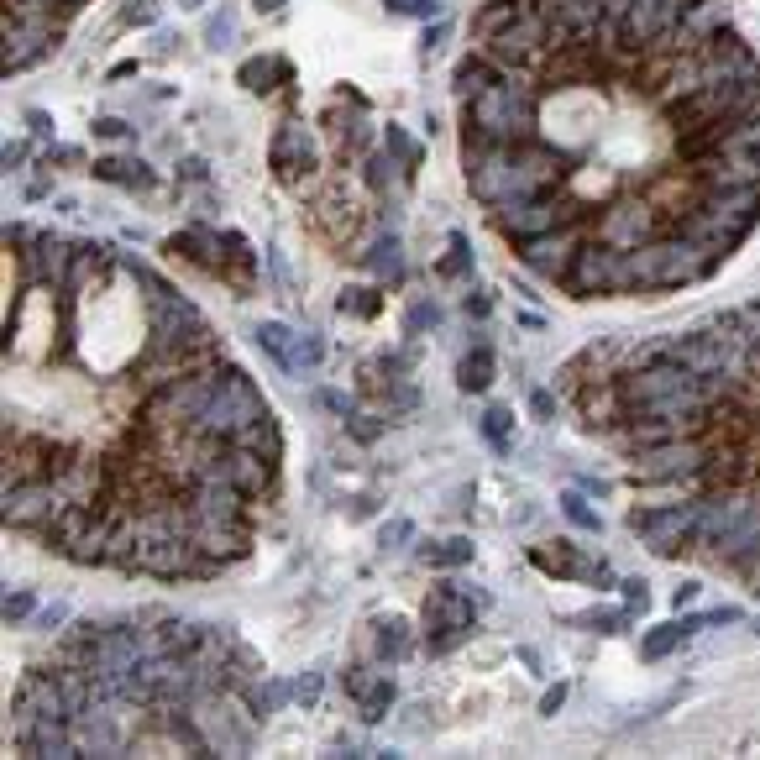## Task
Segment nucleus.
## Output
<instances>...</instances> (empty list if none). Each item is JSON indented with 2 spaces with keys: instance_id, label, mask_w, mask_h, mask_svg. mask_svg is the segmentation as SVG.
<instances>
[{
  "instance_id": "20e7f679",
  "label": "nucleus",
  "mask_w": 760,
  "mask_h": 760,
  "mask_svg": "<svg viewBox=\"0 0 760 760\" xmlns=\"http://www.w3.org/2000/svg\"><path fill=\"white\" fill-rule=\"evenodd\" d=\"M567 221H592V211L571 194H529V200H508L493 211V226L519 247V241H535V236L561 231Z\"/></svg>"
},
{
  "instance_id": "473e14b6",
  "label": "nucleus",
  "mask_w": 760,
  "mask_h": 760,
  "mask_svg": "<svg viewBox=\"0 0 760 760\" xmlns=\"http://www.w3.org/2000/svg\"><path fill=\"white\" fill-rule=\"evenodd\" d=\"M561 508H567V519H571V525H582V529H598V514H592V508L582 504L577 493H567V498H561Z\"/></svg>"
},
{
  "instance_id": "2f4dec72",
  "label": "nucleus",
  "mask_w": 760,
  "mask_h": 760,
  "mask_svg": "<svg viewBox=\"0 0 760 760\" xmlns=\"http://www.w3.org/2000/svg\"><path fill=\"white\" fill-rule=\"evenodd\" d=\"M388 152L399 158L404 169H415V163H420V148H415V142H409V137H404L399 127H388Z\"/></svg>"
},
{
  "instance_id": "ea45409f",
  "label": "nucleus",
  "mask_w": 760,
  "mask_h": 760,
  "mask_svg": "<svg viewBox=\"0 0 760 760\" xmlns=\"http://www.w3.org/2000/svg\"><path fill=\"white\" fill-rule=\"evenodd\" d=\"M95 131H100V137H110V142H116V137H127V121H116V116H106V121H95Z\"/></svg>"
},
{
  "instance_id": "72a5a7b5",
  "label": "nucleus",
  "mask_w": 760,
  "mask_h": 760,
  "mask_svg": "<svg viewBox=\"0 0 760 760\" xmlns=\"http://www.w3.org/2000/svg\"><path fill=\"white\" fill-rule=\"evenodd\" d=\"M346 310H352V315H373L378 299L367 294V289H346V294H341V315H346Z\"/></svg>"
},
{
  "instance_id": "58836bf2",
  "label": "nucleus",
  "mask_w": 760,
  "mask_h": 760,
  "mask_svg": "<svg viewBox=\"0 0 760 760\" xmlns=\"http://www.w3.org/2000/svg\"><path fill=\"white\" fill-rule=\"evenodd\" d=\"M404 16H441V0H409Z\"/></svg>"
},
{
  "instance_id": "a18cd8bd",
  "label": "nucleus",
  "mask_w": 760,
  "mask_h": 760,
  "mask_svg": "<svg viewBox=\"0 0 760 760\" xmlns=\"http://www.w3.org/2000/svg\"><path fill=\"white\" fill-rule=\"evenodd\" d=\"M404 535H409V525H404V519H394V525L383 529V546H388V540H404Z\"/></svg>"
},
{
  "instance_id": "2eb2a0df",
  "label": "nucleus",
  "mask_w": 760,
  "mask_h": 760,
  "mask_svg": "<svg viewBox=\"0 0 760 760\" xmlns=\"http://www.w3.org/2000/svg\"><path fill=\"white\" fill-rule=\"evenodd\" d=\"M26 755H43V760H68L79 755V739H74V724L64 718H37V724H26L22 734H16Z\"/></svg>"
},
{
  "instance_id": "0eeeda50",
  "label": "nucleus",
  "mask_w": 760,
  "mask_h": 760,
  "mask_svg": "<svg viewBox=\"0 0 760 760\" xmlns=\"http://www.w3.org/2000/svg\"><path fill=\"white\" fill-rule=\"evenodd\" d=\"M64 508H68V498L53 478H16V483H5V498H0L5 525L26 529V535H43Z\"/></svg>"
},
{
  "instance_id": "09e8293b",
  "label": "nucleus",
  "mask_w": 760,
  "mask_h": 760,
  "mask_svg": "<svg viewBox=\"0 0 760 760\" xmlns=\"http://www.w3.org/2000/svg\"><path fill=\"white\" fill-rule=\"evenodd\" d=\"M745 582H750V592H755V598H760V556H755V567L745 571Z\"/></svg>"
},
{
  "instance_id": "a211bd4d",
  "label": "nucleus",
  "mask_w": 760,
  "mask_h": 760,
  "mask_svg": "<svg viewBox=\"0 0 760 760\" xmlns=\"http://www.w3.org/2000/svg\"><path fill=\"white\" fill-rule=\"evenodd\" d=\"M703 624H708V613H703V619H682V624H655V630L640 640V655H645V661H666V655H672L682 640H693Z\"/></svg>"
},
{
  "instance_id": "3c124183",
  "label": "nucleus",
  "mask_w": 760,
  "mask_h": 760,
  "mask_svg": "<svg viewBox=\"0 0 760 760\" xmlns=\"http://www.w3.org/2000/svg\"><path fill=\"white\" fill-rule=\"evenodd\" d=\"M278 5H283V0H257V11H278Z\"/></svg>"
},
{
  "instance_id": "37998d69",
  "label": "nucleus",
  "mask_w": 760,
  "mask_h": 760,
  "mask_svg": "<svg viewBox=\"0 0 760 760\" xmlns=\"http://www.w3.org/2000/svg\"><path fill=\"white\" fill-rule=\"evenodd\" d=\"M561 697H567V687H550L546 703H540V714H556V708H561Z\"/></svg>"
},
{
  "instance_id": "9d476101",
  "label": "nucleus",
  "mask_w": 760,
  "mask_h": 760,
  "mask_svg": "<svg viewBox=\"0 0 760 760\" xmlns=\"http://www.w3.org/2000/svg\"><path fill=\"white\" fill-rule=\"evenodd\" d=\"M190 535L205 556L231 567V561H241L252 550V514H194L190 508Z\"/></svg>"
},
{
  "instance_id": "8fccbe9b",
  "label": "nucleus",
  "mask_w": 760,
  "mask_h": 760,
  "mask_svg": "<svg viewBox=\"0 0 760 760\" xmlns=\"http://www.w3.org/2000/svg\"><path fill=\"white\" fill-rule=\"evenodd\" d=\"M53 5H64L68 16H74V11H79V5H85V0H53Z\"/></svg>"
},
{
  "instance_id": "f3484780",
  "label": "nucleus",
  "mask_w": 760,
  "mask_h": 760,
  "mask_svg": "<svg viewBox=\"0 0 760 760\" xmlns=\"http://www.w3.org/2000/svg\"><path fill=\"white\" fill-rule=\"evenodd\" d=\"M529 561H535L540 571H550V577H592V582H603V577H609L603 567H588V561H582L567 540H556V546H535Z\"/></svg>"
},
{
  "instance_id": "79ce46f5",
  "label": "nucleus",
  "mask_w": 760,
  "mask_h": 760,
  "mask_svg": "<svg viewBox=\"0 0 760 760\" xmlns=\"http://www.w3.org/2000/svg\"><path fill=\"white\" fill-rule=\"evenodd\" d=\"M529 409H535L540 420H550V409H556V399H550V394H535V399H529Z\"/></svg>"
},
{
  "instance_id": "cd10ccee",
  "label": "nucleus",
  "mask_w": 760,
  "mask_h": 760,
  "mask_svg": "<svg viewBox=\"0 0 760 760\" xmlns=\"http://www.w3.org/2000/svg\"><path fill=\"white\" fill-rule=\"evenodd\" d=\"M378 651L388 655V661L409 655V624H404V619H383L378 624Z\"/></svg>"
},
{
  "instance_id": "c9c22d12",
  "label": "nucleus",
  "mask_w": 760,
  "mask_h": 760,
  "mask_svg": "<svg viewBox=\"0 0 760 760\" xmlns=\"http://www.w3.org/2000/svg\"><path fill=\"white\" fill-rule=\"evenodd\" d=\"M294 697L310 708V703L320 697V672H304V676H299V682H294Z\"/></svg>"
},
{
  "instance_id": "de8ad7c7",
  "label": "nucleus",
  "mask_w": 760,
  "mask_h": 760,
  "mask_svg": "<svg viewBox=\"0 0 760 760\" xmlns=\"http://www.w3.org/2000/svg\"><path fill=\"white\" fill-rule=\"evenodd\" d=\"M697 598V582H682V588H676V609H682V603H693Z\"/></svg>"
},
{
  "instance_id": "a878e982",
  "label": "nucleus",
  "mask_w": 760,
  "mask_h": 760,
  "mask_svg": "<svg viewBox=\"0 0 760 760\" xmlns=\"http://www.w3.org/2000/svg\"><path fill=\"white\" fill-rule=\"evenodd\" d=\"M483 436L493 451H514V415L508 409H488L483 415Z\"/></svg>"
},
{
  "instance_id": "6e6552de",
  "label": "nucleus",
  "mask_w": 760,
  "mask_h": 760,
  "mask_svg": "<svg viewBox=\"0 0 760 760\" xmlns=\"http://www.w3.org/2000/svg\"><path fill=\"white\" fill-rule=\"evenodd\" d=\"M582 241H592V221H567L561 231L519 241V262H525L535 278H546V283H567L571 262L582 252Z\"/></svg>"
},
{
  "instance_id": "423d86ee",
  "label": "nucleus",
  "mask_w": 760,
  "mask_h": 760,
  "mask_svg": "<svg viewBox=\"0 0 760 760\" xmlns=\"http://www.w3.org/2000/svg\"><path fill=\"white\" fill-rule=\"evenodd\" d=\"M252 420H268V404H262V394H257V383L247 378V373L226 367L221 383H215V399L205 404V415H200V430H215V436L231 441L236 430L252 425Z\"/></svg>"
},
{
  "instance_id": "bb28decb",
  "label": "nucleus",
  "mask_w": 760,
  "mask_h": 760,
  "mask_svg": "<svg viewBox=\"0 0 760 760\" xmlns=\"http://www.w3.org/2000/svg\"><path fill=\"white\" fill-rule=\"evenodd\" d=\"M420 556L430 561V567H462V561H472V540L457 535V540H441V546H425Z\"/></svg>"
},
{
  "instance_id": "4be33fe9",
  "label": "nucleus",
  "mask_w": 760,
  "mask_h": 760,
  "mask_svg": "<svg viewBox=\"0 0 760 760\" xmlns=\"http://www.w3.org/2000/svg\"><path fill=\"white\" fill-rule=\"evenodd\" d=\"M106 268V247H74V262H68L64 294H79L85 283H95V273Z\"/></svg>"
},
{
  "instance_id": "603ef678",
  "label": "nucleus",
  "mask_w": 760,
  "mask_h": 760,
  "mask_svg": "<svg viewBox=\"0 0 760 760\" xmlns=\"http://www.w3.org/2000/svg\"><path fill=\"white\" fill-rule=\"evenodd\" d=\"M179 5H190V11H200V5H205V0H179Z\"/></svg>"
},
{
  "instance_id": "aec40b11",
  "label": "nucleus",
  "mask_w": 760,
  "mask_h": 760,
  "mask_svg": "<svg viewBox=\"0 0 760 760\" xmlns=\"http://www.w3.org/2000/svg\"><path fill=\"white\" fill-rule=\"evenodd\" d=\"M95 179H106V184H131V190H152V169L148 163H131V158H100V163H95Z\"/></svg>"
},
{
  "instance_id": "7c9ffc66",
  "label": "nucleus",
  "mask_w": 760,
  "mask_h": 760,
  "mask_svg": "<svg viewBox=\"0 0 760 760\" xmlns=\"http://www.w3.org/2000/svg\"><path fill=\"white\" fill-rule=\"evenodd\" d=\"M320 357H325V346H320L315 336H299V341H294V357H289V367L299 373V367H315Z\"/></svg>"
},
{
  "instance_id": "f8f14e48",
  "label": "nucleus",
  "mask_w": 760,
  "mask_h": 760,
  "mask_svg": "<svg viewBox=\"0 0 760 760\" xmlns=\"http://www.w3.org/2000/svg\"><path fill=\"white\" fill-rule=\"evenodd\" d=\"M215 467H221V472H226V478L247 493V498H262V493H273V483H278V462H273V457L247 451V446H236V441H231V451H226Z\"/></svg>"
},
{
  "instance_id": "e433bc0d",
  "label": "nucleus",
  "mask_w": 760,
  "mask_h": 760,
  "mask_svg": "<svg viewBox=\"0 0 760 760\" xmlns=\"http://www.w3.org/2000/svg\"><path fill=\"white\" fill-rule=\"evenodd\" d=\"M158 22V0H142V5H127V26H148Z\"/></svg>"
},
{
  "instance_id": "f03ea898",
  "label": "nucleus",
  "mask_w": 760,
  "mask_h": 760,
  "mask_svg": "<svg viewBox=\"0 0 760 760\" xmlns=\"http://www.w3.org/2000/svg\"><path fill=\"white\" fill-rule=\"evenodd\" d=\"M64 26H68V11L53 5V0H43V5H5V26H0V64H5V74L47 58L64 43Z\"/></svg>"
},
{
  "instance_id": "c03bdc74",
  "label": "nucleus",
  "mask_w": 760,
  "mask_h": 760,
  "mask_svg": "<svg viewBox=\"0 0 760 760\" xmlns=\"http://www.w3.org/2000/svg\"><path fill=\"white\" fill-rule=\"evenodd\" d=\"M226 37H231V22H226V16H221V22H211V43L221 47V43H226Z\"/></svg>"
},
{
  "instance_id": "a19ab883",
  "label": "nucleus",
  "mask_w": 760,
  "mask_h": 760,
  "mask_svg": "<svg viewBox=\"0 0 760 760\" xmlns=\"http://www.w3.org/2000/svg\"><path fill=\"white\" fill-rule=\"evenodd\" d=\"M352 430H357V441H378V425L367 420V415H357V425H352Z\"/></svg>"
},
{
  "instance_id": "4468645a",
  "label": "nucleus",
  "mask_w": 760,
  "mask_h": 760,
  "mask_svg": "<svg viewBox=\"0 0 760 760\" xmlns=\"http://www.w3.org/2000/svg\"><path fill=\"white\" fill-rule=\"evenodd\" d=\"M320 169L315 158V142H310V131L304 127H283L273 137V173L283 184H299V179H310Z\"/></svg>"
},
{
  "instance_id": "9b49d317",
  "label": "nucleus",
  "mask_w": 760,
  "mask_h": 760,
  "mask_svg": "<svg viewBox=\"0 0 760 760\" xmlns=\"http://www.w3.org/2000/svg\"><path fill=\"white\" fill-rule=\"evenodd\" d=\"M37 718H64V724H74L68 697H64V687H58V672H26L22 682H16V697H11V729L22 734L26 724H37Z\"/></svg>"
},
{
  "instance_id": "c756f323",
  "label": "nucleus",
  "mask_w": 760,
  "mask_h": 760,
  "mask_svg": "<svg viewBox=\"0 0 760 760\" xmlns=\"http://www.w3.org/2000/svg\"><path fill=\"white\" fill-rule=\"evenodd\" d=\"M467 262H472V252H467L462 236H451V257H441V278H462Z\"/></svg>"
},
{
  "instance_id": "b1692460",
  "label": "nucleus",
  "mask_w": 760,
  "mask_h": 760,
  "mask_svg": "<svg viewBox=\"0 0 760 760\" xmlns=\"http://www.w3.org/2000/svg\"><path fill=\"white\" fill-rule=\"evenodd\" d=\"M273 79H289V64H278V58H252V64H241V85L257 89V95H268Z\"/></svg>"
},
{
  "instance_id": "6ab92c4d",
  "label": "nucleus",
  "mask_w": 760,
  "mask_h": 760,
  "mask_svg": "<svg viewBox=\"0 0 760 760\" xmlns=\"http://www.w3.org/2000/svg\"><path fill=\"white\" fill-rule=\"evenodd\" d=\"M169 252L173 257H190L194 268H205V273H221V241H215L211 231H200V226H194V231H179V236H169Z\"/></svg>"
},
{
  "instance_id": "49530a36",
  "label": "nucleus",
  "mask_w": 760,
  "mask_h": 760,
  "mask_svg": "<svg viewBox=\"0 0 760 760\" xmlns=\"http://www.w3.org/2000/svg\"><path fill=\"white\" fill-rule=\"evenodd\" d=\"M624 598H630V603H640V609H645V582H624Z\"/></svg>"
},
{
  "instance_id": "f257e3e1",
  "label": "nucleus",
  "mask_w": 760,
  "mask_h": 760,
  "mask_svg": "<svg viewBox=\"0 0 760 760\" xmlns=\"http://www.w3.org/2000/svg\"><path fill=\"white\" fill-rule=\"evenodd\" d=\"M462 127L467 137H483V142L540 137V89L529 85L525 74H504L493 89H483L478 100L462 106Z\"/></svg>"
},
{
  "instance_id": "f704fd0d",
  "label": "nucleus",
  "mask_w": 760,
  "mask_h": 760,
  "mask_svg": "<svg viewBox=\"0 0 760 760\" xmlns=\"http://www.w3.org/2000/svg\"><path fill=\"white\" fill-rule=\"evenodd\" d=\"M37 609V603H32V592H5V624H16V619H26V613Z\"/></svg>"
},
{
  "instance_id": "ddd939ff",
  "label": "nucleus",
  "mask_w": 760,
  "mask_h": 760,
  "mask_svg": "<svg viewBox=\"0 0 760 760\" xmlns=\"http://www.w3.org/2000/svg\"><path fill=\"white\" fill-rule=\"evenodd\" d=\"M346 693H352V703L362 708L367 724H378L394 708V676L378 672V666H346Z\"/></svg>"
},
{
  "instance_id": "5701e85b",
  "label": "nucleus",
  "mask_w": 760,
  "mask_h": 760,
  "mask_svg": "<svg viewBox=\"0 0 760 760\" xmlns=\"http://www.w3.org/2000/svg\"><path fill=\"white\" fill-rule=\"evenodd\" d=\"M457 383H462L467 394H483L488 383H493V352L478 346V352H467L462 367H457Z\"/></svg>"
},
{
  "instance_id": "4c0bfd02",
  "label": "nucleus",
  "mask_w": 760,
  "mask_h": 760,
  "mask_svg": "<svg viewBox=\"0 0 760 760\" xmlns=\"http://www.w3.org/2000/svg\"><path fill=\"white\" fill-rule=\"evenodd\" d=\"M425 325H436V304H415L409 310V331H425Z\"/></svg>"
},
{
  "instance_id": "39448f33",
  "label": "nucleus",
  "mask_w": 760,
  "mask_h": 760,
  "mask_svg": "<svg viewBox=\"0 0 760 760\" xmlns=\"http://www.w3.org/2000/svg\"><path fill=\"white\" fill-rule=\"evenodd\" d=\"M630 529L655 550V556H687L697 550V498H682V504H651V508H634Z\"/></svg>"
},
{
  "instance_id": "7ed1b4c3",
  "label": "nucleus",
  "mask_w": 760,
  "mask_h": 760,
  "mask_svg": "<svg viewBox=\"0 0 760 760\" xmlns=\"http://www.w3.org/2000/svg\"><path fill=\"white\" fill-rule=\"evenodd\" d=\"M708 467V436H676L666 446L634 451L630 478L645 488H682V498H697V478Z\"/></svg>"
},
{
  "instance_id": "393cba45",
  "label": "nucleus",
  "mask_w": 760,
  "mask_h": 760,
  "mask_svg": "<svg viewBox=\"0 0 760 760\" xmlns=\"http://www.w3.org/2000/svg\"><path fill=\"white\" fill-rule=\"evenodd\" d=\"M294 331H289V325H278V320H268V325H257V346H262V352H273L278 362H283V367H289V357H294Z\"/></svg>"
},
{
  "instance_id": "1a4fd4ad",
  "label": "nucleus",
  "mask_w": 760,
  "mask_h": 760,
  "mask_svg": "<svg viewBox=\"0 0 760 760\" xmlns=\"http://www.w3.org/2000/svg\"><path fill=\"white\" fill-rule=\"evenodd\" d=\"M472 613H478V592L462 588H436L425 598V634H430V651H451L472 634Z\"/></svg>"
},
{
  "instance_id": "dca6fc26",
  "label": "nucleus",
  "mask_w": 760,
  "mask_h": 760,
  "mask_svg": "<svg viewBox=\"0 0 760 760\" xmlns=\"http://www.w3.org/2000/svg\"><path fill=\"white\" fill-rule=\"evenodd\" d=\"M504 74H508V68H498L488 53H472V58H462V64H457V74H451V89H457V100L467 106V100H478L483 89L498 85Z\"/></svg>"
},
{
  "instance_id": "c85d7f7f",
  "label": "nucleus",
  "mask_w": 760,
  "mask_h": 760,
  "mask_svg": "<svg viewBox=\"0 0 760 760\" xmlns=\"http://www.w3.org/2000/svg\"><path fill=\"white\" fill-rule=\"evenodd\" d=\"M373 273H383V278H399L404 273V257H399V236H383L378 247H373Z\"/></svg>"
},
{
  "instance_id": "412c9836",
  "label": "nucleus",
  "mask_w": 760,
  "mask_h": 760,
  "mask_svg": "<svg viewBox=\"0 0 760 760\" xmlns=\"http://www.w3.org/2000/svg\"><path fill=\"white\" fill-rule=\"evenodd\" d=\"M236 446H247V451H262V457H283V441H278V425H273V415H268V420H252V425H241V430H236L231 436Z\"/></svg>"
}]
</instances>
